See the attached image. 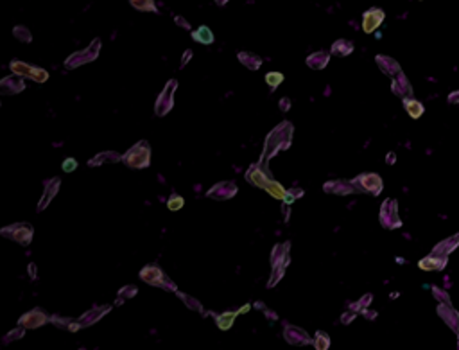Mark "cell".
Wrapping results in <instances>:
<instances>
[{
    "mask_svg": "<svg viewBox=\"0 0 459 350\" xmlns=\"http://www.w3.org/2000/svg\"><path fill=\"white\" fill-rule=\"evenodd\" d=\"M124 164L133 169H144L151 164V147L147 142H138L122 156Z\"/></svg>",
    "mask_w": 459,
    "mask_h": 350,
    "instance_id": "obj_1",
    "label": "cell"
},
{
    "mask_svg": "<svg viewBox=\"0 0 459 350\" xmlns=\"http://www.w3.org/2000/svg\"><path fill=\"white\" fill-rule=\"evenodd\" d=\"M140 279L144 280L145 284H151L160 289H169V291L176 289L172 280L167 279V275L160 270L158 266H145L144 270L140 271Z\"/></svg>",
    "mask_w": 459,
    "mask_h": 350,
    "instance_id": "obj_2",
    "label": "cell"
},
{
    "mask_svg": "<svg viewBox=\"0 0 459 350\" xmlns=\"http://www.w3.org/2000/svg\"><path fill=\"white\" fill-rule=\"evenodd\" d=\"M0 233L7 237V239H13L18 244H24V246H27L29 242L33 241V227L27 225V223H14L11 227L2 228Z\"/></svg>",
    "mask_w": 459,
    "mask_h": 350,
    "instance_id": "obj_3",
    "label": "cell"
},
{
    "mask_svg": "<svg viewBox=\"0 0 459 350\" xmlns=\"http://www.w3.org/2000/svg\"><path fill=\"white\" fill-rule=\"evenodd\" d=\"M99 51H101V40L95 38L94 42L90 43L88 47L85 49V51L74 52V54H72V56L65 61V66H66V68H75V66L94 61L95 58L99 56Z\"/></svg>",
    "mask_w": 459,
    "mask_h": 350,
    "instance_id": "obj_4",
    "label": "cell"
},
{
    "mask_svg": "<svg viewBox=\"0 0 459 350\" xmlns=\"http://www.w3.org/2000/svg\"><path fill=\"white\" fill-rule=\"evenodd\" d=\"M11 72H14L16 76L20 77H31L33 81H38V83H45L49 79V74L43 68H38V66L27 65V63L22 61H11Z\"/></svg>",
    "mask_w": 459,
    "mask_h": 350,
    "instance_id": "obj_5",
    "label": "cell"
},
{
    "mask_svg": "<svg viewBox=\"0 0 459 350\" xmlns=\"http://www.w3.org/2000/svg\"><path fill=\"white\" fill-rule=\"evenodd\" d=\"M176 85H178V81L171 79L169 83H167V86L162 90V94H160L158 101H156V106H155V112H156L158 117L167 115L171 112V108H172V104H174L172 99H174V92H176Z\"/></svg>",
    "mask_w": 459,
    "mask_h": 350,
    "instance_id": "obj_6",
    "label": "cell"
},
{
    "mask_svg": "<svg viewBox=\"0 0 459 350\" xmlns=\"http://www.w3.org/2000/svg\"><path fill=\"white\" fill-rule=\"evenodd\" d=\"M235 192H237V185L233 181H221V183L214 185L206 196L212 199H217V201H225V199L233 198Z\"/></svg>",
    "mask_w": 459,
    "mask_h": 350,
    "instance_id": "obj_7",
    "label": "cell"
},
{
    "mask_svg": "<svg viewBox=\"0 0 459 350\" xmlns=\"http://www.w3.org/2000/svg\"><path fill=\"white\" fill-rule=\"evenodd\" d=\"M47 322H49L47 312L42 311V309H33V311H29L27 314H24V316L20 318L18 323L24 327V329H34V327L45 325Z\"/></svg>",
    "mask_w": 459,
    "mask_h": 350,
    "instance_id": "obj_8",
    "label": "cell"
},
{
    "mask_svg": "<svg viewBox=\"0 0 459 350\" xmlns=\"http://www.w3.org/2000/svg\"><path fill=\"white\" fill-rule=\"evenodd\" d=\"M24 88H25L24 79H20V76H16V74L9 77H4V79L0 81V94L13 95V94L22 92Z\"/></svg>",
    "mask_w": 459,
    "mask_h": 350,
    "instance_id": "obj_9",
    "label": "cell"
},
{
    "mask_svg": "<svg viewBox=\"0 0 459 350\" xmlns=\"http://www.w3.org/2000/svg\"><path fill=\"white\" fill-rule=\"evenodd\" d=\"M59 183H61L59 178H54V180L49 181L47 187H45V192H43V196H42V201H40V205H38V210H43V208L51 203V199L54 198L56 192L59 190Z\"/></svg>",
    "mask_w": 459,
    "mask_h": 350,
    "instance_id": "obj_10",
    "label": "cell"
},
{
    "mask_svg": "<svg viewBox=\"0 0 459 350\" xmlns=\"http://www.w3.org/2000/svg\"><path fill=\"white\" fill-rule=\"evenodd\" d=\"M108 311H110V307H106V305H104V307H95V309H92V311L86 312L81 320H77V323H79V327L92 325L94 322H99V320H101V318H103Z\"/></svg>",
    "mask_w": 459,
    "mask_h": 350,
    "instance_id": "obj_11",
    "label": "cell"
},
{
    "mask_svg": "<svg viewBox=\"0 0 459 350\" xmlns=\"http://www.w3.org/2000/svg\"><path fill=\"white\" fill-rule=\"evenodd\" d=\"M382 18H384V14H382V11L375 9V11H368L364 16V29L370 33V31H373V29H377V25L382 22Z\"/></svg>",
    "mask_w": 459,
    "mask_h": 350,
    "instance_id": "obj_12",
    "label": "cell"
},
{
    "mask_svg": "<svg viewBox=\"0 0 459 350\" xmlns=\"http://www.w3.org/2000/svg\"><path fill=\"white\" fill-rule=\"evenodd\" d=\"M246 178H248V181H251L253 185L260 187V189H267V185H269V180H267L266 176H264V173L257 171V167H251V169L248 171Z\"/></svg>",
    "mask_w": 459,
    "mask_h": 350,
    "instance_id": "obj_13",
    "label": "cell"
},
{
    "mask_svg": "<svg viewBox=\"0 0 459 350\" xmlns=\"http://www.w3.org/2000/svg\"><path fill=\"white\" fill-rule=\"evenodd\" d=\"M192 38L196 40L197 43H203V45H210V43H214V33H212V31L206 27V25H201V27L197 29V31H194V33H192Z\"/></svg>",
    "mask_w": 459,
    "mask_h": 350,
    "instance_id": "obj_14",
    "label": "cell"
},
{
    "mask_svg": "<svg viewBox=\"0 0 459 350\" xmlns=\"http://www.w3.org/2000/svg\"><path fill=\"white\" fill-rule=\"evenodd\" d=\"M122 156L118 155V153H113V151H110V153H101V155H97L95 158H92V160L88 162V166H101V164H106V162H118L120 160Z\"/></svg>",
    "mask_w": 459,
    "mask_h": 350,
    "instance_id": "obj_15",
    "label": "cell"
},
{
    "mask_svg": "<svg viewBox=\"0 0 459 350\" xmlns=\"http://www.w3.org/2000/svg\"><path fill=\"white\" fill-rule=\"evenodd\" d=\"M239 59L248 66V68H251V70H257L258 66H260V58L251 54V52H240Z\"/></svg>",
    "mask_w": 459,
    "mask_h": 350,
    "instance_id": "obj_16",
    "label": "cell"
},
{
    "mask_svg": "<svg viewBox=\"0 0 459 350\" xmlns=\"http://www.w3.org/2000/svg\"><path fill=\"white\" fill-rule=\"evenodd\" d=\"M235 316H239V312H225V314L217 316V327L221 331H228L230 327L233 325Z\"/></svg>",
    "mask_w": 459,
    "mask_h": 350,
    "instance_id": "obj_17",
    "label": "cell"
},
{
    "mask_svg": "<svg viewBox=\"0 0 459 350\" xmlns=\"http://www.w3.org/2000/svg\"><path fill=\"white\" fill-rule=\"evenodd\" d=\"M129 2L138 11H153V13H156L155 0H129Z\"/></svg>",
    "mask_w": 459,
    "mask_h": 350,
    "instance_id": "obj_18",
    "label": "cell"
},
{
    "mask_svg": "<svg viewBox=\"0 0 459 350\" xmlns=\"http://www.w3.org/2000/svg\"><path fill=\"white\" fill-rule=\"evenodd\" d=\"M183 205H185V199H183L181 196H178V194H172L169 198V201H167V207H169V210H172V212L179 210Z\"/></svg>",
    "mask_w": 459,
    "mask_h": 350,
    "instance_id": "obj_19",
    "label": "cell"
},
{
    "mask_svg": "<svg viewBox=\"0 0 459 350\" xmlns=\"http://www.w3.org/2000/svg\"><path fill=\"white\" fill-rule=\"evenodd\" d=\"M267 190H269V192H271L275 198H280V199L286 198V190L282 189V185H278L277 181H269V185H267Z\"/></svg>",
    "mask_w": 459,
    "mask_h": 350,
    "instance_id": "obj_20",
    "label": "cell"
},
{
    "mask_svg": "<svg viewBox=\"0 0 459 350\" xmlns=\"http://www.w3.org/2000/svg\"><path fill=\"white\" fill-rule=\"evenodd\" d=\"M14 36H16L18 40H22V42H25V43H29V42H31V38H33V36H31V33H29L25 27H22V25L14 27Z\"/></svg>",
    "mask_w": 459,
    "mask_h": 350,
    "instance_id": "obj_21",
    "label": "cell"
},
{
    "mask_svg": "<svg viewBox=\"0 0 459 350\" xmlns=\"http://www.w3.org/2000/svg\"><path fill=\"white\" fill-rule=\"evenodd\" d=\"M266 81L267 85L271 86V88H275V86H278L284 81V76L282 74H278V72H271V74H267L266 76Z\"/></svg>",
    "mask_w": 459,
    "mask_h": 350,
    "instance_id": "obj_22",
    "label": "cell"
},
{
    "mask_svg": "<svg viewBox=\"0 0 459 350\" xmlns=\"http://www.w3.org/2000/svg\"><path fill=\"white\" fill-rule=\"evenodd\" d=\"M75 167H77V160L75 158H65V162L61 164V169L65 173H74Z\"/></svg>",
    "mask_w": 459,
    "mask_h": 350,
    "instance_id": "obj_23",
    "label": "cell"
},
{
    "mask_svg": "<svg viewBox=\"0 0 459 350\" xmlns=\"http://www.w3.org/2000/svg\"><path fill=\"white\" fill-rule=\"evenodd\" d=\"M120 298L124 300V298H131V296H135L136 294V288H133V286H127V288H124L120 291Z\"/></svg>",
    "mask_w": 459,
    "mask_h": 350,
    "instance_id": "obj_24",
    "label": "cell"
},
{
    "mask_svg": "<svg viewBox=\"0 0 459 350\" xmlns=\"http://www.w3.org/2000/svg\"><path fill=\"white\" fill-rule=\"evenodd\" d=\"M183 300H187V305L188 307H192V309H196V311H201V305L197 303V300H194V298H190V296H187V294H179Z\"/></svg>",
    "mask_w": 459,
    "mask_h": 350,
    "instance_id": "obj_25",
    "label": "cell"
},
{
    "mask_svg": "<svg viewBox=\"0 0 459 350\" xmlns=\"http://www.w3.org/2000/svg\"><path fill=\"white\" fill-rule=\"evenodd\" d=\"M24 334H25V332L18 329V331H14V332H11V334H7V336H5V341H7V343H11L13 340H18V338H22Z\"/></svg>",
    "mask_w": 459,
    "mask_h": 350,
    "instance_id": "obj_26",
    "label": "cell"
},
{
    "mask_svg": "<svg viewBox=\"0 0 459 350\" xmlns=\"http://www.w3.org/2000/svg\"><path fill=\"white\" fill-rule=\"evenodd\" d=\"M248 309H249V305H244V307H242V309H240V311H239V312H246V311H248Z\"/></svg>",
    "mask_w": 459,
    "mask_h": 350,
    "instance_id": "obj_27",
    "label": "cell"
},
{
    "mask_svg": "<svg viewBox=\"0 0 459 350\" xmlns=\"http://www.w3.org/2000/svg\"><path fill=\"white\" fill-rule=\"evenodd\" d=\"M226 2H228V0H217V4H219V5H223V4H226Z\"/></svg>",
    "mask_w": 459,
    "mask_h": 350,
    "instance_id": "obj_28",
    "label": "cell"
}]
</instances>
